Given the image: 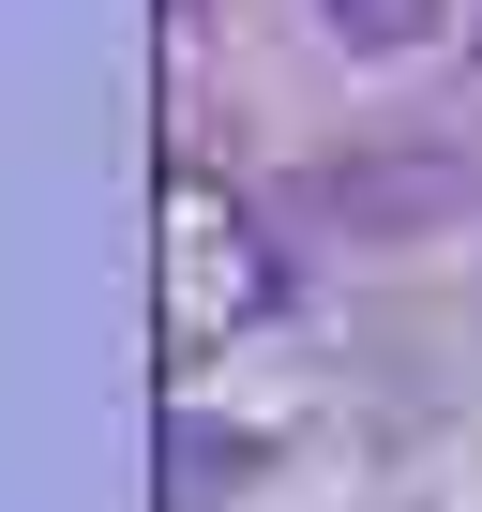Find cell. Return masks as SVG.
Segmentation results:
<instances>
[{
	"instance_id": "6da1fadb",
	"label": "cell",
	"mask_w": 482,
	"mask_h": 512,
	"mask_svg": "<svg viewBox=\"0 0 482 512\" xmlns=\"http://www.w3.org/2000/svg\"><path fill=\"white\" fill-rule=\"evenodd\" d=\"M272 302H287L272 211L181 151V166H166V332H181V347H226V332H257Z\"/></svg>"
},
{
	"instance_id": "7a4b0ae2",
	"label": "cell",
	"mask_w": 482,
	"mask_h": 512,
	"mask_svg": "<svg viewBox=\"0 0 482 512\" xmlns=\"http://www.w3.org/2000/svg\"><path fill=\"white\" fill-rule=\"evenodd\" d=\"M437 16H452V0H317V31H332V46H362V61H392V46H422Z\"/></svg>"
},
{
	"instance_id": "3957f363",
	"label": "cell",
	"mask_w": 482,
	"mask_h": 512,
	"mask_svg": "<svg viewBox=\"0 0 482 512\" xmlns=\"http://www.w3.org/2000/svg\"><path fill=\"white\" fill-rule=\"evenodd\" d=\"M166 16H196V0H166Z\"/></svg>"
}]
</instances>
